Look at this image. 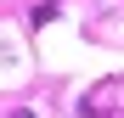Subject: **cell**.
<instances>
[{
	"label": "cell",
	"instance_id": "obj_1",
	"mask_svg": "<svg viewBox=\"0 0 124 118\" xmlns=\"http://www.w3.org/2000/svg\"><path fill=\"white\" fill-rule=\"evenodd\" d=\"M11 118H39V112H11Z\"/></svg>",
	"mask_w": 124,
	"mask_h": 118
}]
</instances>
